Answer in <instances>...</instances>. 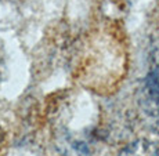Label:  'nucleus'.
<instances>
[{"instance_id": "nucleus-1", "label": "nucleus", "mask_w": 159, "mask_h": 156, "mask_svg": "<svg viewBox=\"0 0 159 156\" xmlns=\"http://www.w3.org/2000/svg\"><path fill=\"white\" fill-rule=\"evenodd\" d=\"M118 156H159V144L148 140H139L123 148Z\"/></svg>"}, {"instance_id": "nucleus-2", "label": "nucleus", "mask_w": 159, "mask_h": 156, "mask_svg": "<svg viewBox=\"0 0 159 156\" xmlns=\"http://www.w3.org/2000/svg\"><path fill=\"white\" fill-rule=\"evenodd\" d=\"M145 100L152 108L159 105V66L154 68L148 73L144 84Z\"/></svg>"}, {"instance_id": "nucleus-3", "label": "nucleus", "mask_w": 159, "mask_h": 156, "mask_svg": "<svg viewBox=\"0 0 159 156\" xmlns=\"http://www.w3.org/2000/svg\"><path fill=\"white\" fill-rule=\"evenodd\" d=\"M0 66H2V56H0Z\"/></svg>"}]
</instances>
